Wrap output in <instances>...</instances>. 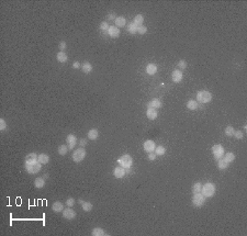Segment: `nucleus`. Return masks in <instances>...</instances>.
<instances>
[{
	"instance_id": "f257e3e1",
	"label": "nucleus",
	"mask_w": 247,
	"mask_h": 236,
	"mask_svg": "<svg viewBox=\"0 0 247 236\" xmlns=\"http://www.w3.org/2000/svg\"><path fill=\"white\" fill-rule=\"evenodd\" d=\"M201 193L204 195L205 198H211L213 197L214 193H215V185L212 183V182H206L202 186L201 189Z\"/></svg>"
},
{
	"instance_id": "f03ea898",
	"label": "nucleus",
	"mask_w": 247,
	"mask_h": 236,
	"mask_svg": "<svg viewBox=\"0 0 247 236\" xmlns=\"http://www.w3.org/2000/svg\"><path fill=\"white\" fill-rule=\"evenodd\" d=\"M212 100V95L208 90H200L197 93V101L201 103H208Z\"/></svg>"
},
{
	"instance_id": "7ed1b4c3",
	"label": "nucleus",
	"mask_w": 247,
	"mask_h": 236,
	"mask_svg": "<svg viewBox=\"0 0 247 236\" xmlns=\"http://www.w3.org/2000/svg\"><path fill=\"white\" fill-rule=\"evenodd\" d=\"M41 168H42V164L38 162L33 163V164H25V170L30 175H34L40 173Z\"/></svg>"
},
{
	"instance_id": "20e7f679",
	"label": "nucleus",
	"mask_w": 247,
	"mask_h": 236,
	"mask_svg": "<svg viewBox=\"0 0 247 236\" xmlns=\"http://www.w3.org/2000/svg\"><path fill=\"white\" fill-rule=\"evenodd\" d=\"M117 163L123 168H130L131 166L133 165V158L131 157L130 155L125 154V155H123V156H121L117 159Z\"/></svg>"
},
{
	"instance_id": "39448f33",
	"label": "nucleus",
	"mask_w": 247,
	"mask_h": 236,
	"mask_svg": "<svg viewBox=\"0 0 247 236\" xmlns=\"http://www.w3.org/2000/svg\"><path fill=\"white\" fill-rule=\"evenodd\" d=\"M86 154H87V152H86V149H85L84 147L77 148L75 152H74V154H73V160L75 163L83 162L85 159V157H86Z\"/></svg>"
},
{
	"instance_id": "423d86ee",
	"label": "nucleus",
	"mask_w": 247,
	"mask_h": 236,
	"mask_svg": "<svg viewBox=\"0 0 247 236\" xmlns=\"http://www.w3.org/2000/svg\"><path fill=\"white\" fill-rule=\"evenodd\" d=\"M205 198L204 195H202L201 192L199 193H193L192 195V204L196 207H201L203 204L205 203Z\"/></svg>"
},
{
	"instance_id": "0eeeda50",
	"label": "nucleus",
	"mask_w": 247,
	"mask_h": 236,
	"mask_svg": "<svg viewBox=\"0 0 247 236\" xmlns=\"http://www.w3.org/2000/svg\"><path fill=\"white\" fill-rule=\"evenodd\" d=\"M212 154H213V157L218 160V159H220V158H222L223 156H224V147H223L222 145H220V144H216V145H214L213 147H212Z\"/></svg>"
},
{
	"instance_id": "6e6552de",
	"label": "nucleus",
	"mask_w": 247,
	"mask_h": 236,
	"mask_svg": "<svg viewBox=\"0 0 247 236\" xmlns=\"http://www.w3.org/2000/svg\"><path fill=\"white\" fill-rule=\"evenodd\" d=\"M143 148L146 153H153L156 148V144L154 141H151V140H147V141L144 142L143 144Z\"/></svg>"
},
{
	"instance_id": "1a4fd4ad",
	"label": "nucleus",
	"mask_w": 247,
	"mask_h": 236,
	"mask_svg": "<svg viewBox=\"0 0 247 236\" xmlns=\"http://www.w3.org/2000/svg\"><path fill=\"white\" fill-rule=\"evenodd\" d=\"M77 142H78V140H77V136L75 134H68L67 137H66V143H67L68 149L74 148L76 144H77Z\"/></svg>"
},
{
	"instance_id": "9d476101",
	"label": "nucleus",
	"mask_w": 247,
	"mask_h": 236,
	"mask_svg": "<svg viewBox=\"0 0 247 236\" xmlns=\"http://www.w3.org/2000/svg\"><path fill=\"white\" fill-rule=\"evenodd\" d=\"M182 78H184V74H182V71H179V69H175V71L172 73V80L174 81V83H180L181 80H182Z\"/></svg>"
},
{
	"instance_id": "9b49d317",
	"label": "nucleus",
	"mask_w": 247,
	"mask_h": 236,
	"mask_svg": "<svg viewBox=\"0 0 247 236\" xmlns=\"http://www.w3.org/2000/svg\"><path fill=\"white\" fill-rule=\"evenodd\" d=\"M63 217L66 220H74L76 217V212L71 209V207H67L63 210Z\"/></svg>"
},
{
	"instance_id": "f8f14e48",
	"label": "nucleus",
	"mask_w": 247,
	"mask_h": 236,
	"mask_svg": "<svg viewBox=\"0 0 247 236\" xmlns=\"http://www.w3.org/2000/svg\"><path fill=\"white\" fill-rule=\"evenodd\" d=\"M126 171H125V168H123V167H115L114 169H113V176L115 177V178L117 179H121L123 178L124 176H125Z\"/></svg>"
},
{
	"instance_id": "ddd939ff",
	"label": "nucleus",
	"mask_w": 247,
	"mask_h": 236,
	"mask_svg": "<svg viewBox=\"0 0 247 236\" xmlns=\"http://www.w3.org/2000/svg\"><path fill=\"white\" fill-rule=\"evenodd\" d=\"M108 32V34H109L110 36L113 37V39H117V37L120 36V29L117 28V26H115V25H111V26H109V30L107 31Z\"/></svg>"
},
{
	"instance_id": "4468645a",
	"label": "nucleus",
	"mask_w": 247,
	"mask_h": 236,
	"mask_svg": "<svg viewBox=\"0 0 247 236\" xmlns=\"http://www.w3.org/2000/svg\"><path fill=\"white\" fill-rule=\"evenodd\" d=\"M146 116L149 119V120H155L156 118L158 116V112H157V110L154 108H151V107H148L146 110Z\"/></svg>"
},
{
	"instance_id": "2eb2a0df",
	"label": "nucleus",
	"mask_w": 247,
	"mask_h": 236,
	"mask_svg": "<svg viewBox=\"0 0 247 236\" xmlns=\"http://www.w3.org/2000/svg\"><path fill=\"white\" fill-rule=\"evenodd\" d=\"M157 71H158V67H157V65L156 64H153V63H149V64H147L146 66V73L148 75H155L156 73H157Z\"/></svg>"
},
{
	"instance_id": "dca6fc26",
	"label": "nucleus",
	"mask_w": 247,
	"mask_h": 236,
	"mask_svg": "<svg viewBox=\"0 0 247 236\" xmlns=\"http://www.w3.org/2000/svg\"><path fill=\"white\" fill-rule=\"evenodd\" d=\"M87 136H88V138L90 141H96L97 138L99 137V131L96 130V128H91L87 133Z\"/></svg>"
},
{
	"instance_id": "f3484780",
	"label": "nucleus",
	"mask_w": 247,
	"mask_h": 236,
	"mask_svg": "<svg viewBox=\"0 0 247 236\" xmlns=\"http://www.w3.org/2000/svg\"><path fill=\"white\" fill-rule=\"evenodd\" d=\"M38 155L35 153H30L28 154V156L25 157V164H33V163L38 162Z\"/></svg>"
},
{
	"instance_id": "a211bd4d",
	"label": "nucleus",
	"mask_w": 247,
	"mask_h": 236,
	"mask_svg": "<svg viewBox=\"0 0 247 236\" xmlns=\"http://www.w3.org/2000/svg\"><path fill=\"white\" fill-rule=\"evenodd\" d=\"M52 210H53L55 213L63 212V210H64L63 203L59 202V201H56V202H54V203H53V205H52Z\"/></svg>"
},
{
	"instance_id": "6ab92c4d",
	"label": "nucleus",
	"mask_w": 247,
	"mask_h": 236,
	"mask_svg": "<svg viewBox=\"0 0 247 236\" xmlns=\"http://www.w3.org/2000/svg\"><path fill=\"white\" fill-rule=\"evenodd\" d=\"M38 162L41 163L42 165H46L50 163V156L47 154H40L38 157Z\"/></svg>"
},
{
	"instance_id": "aec40b11",
	"label": "nucleus",
	"mask_w": 247,
	"mask_h": 236,
	"mask_svg": "<svg viewBox=\"0 0 247 236\" xmlns=\"http://www.w3.org/2000/svg\"><path fill=\"white\" fill-rule=\"evenodd\" d=\"M79 204H81V207H83V210L85 212H89L92 210V204L90 202H87V201L79 199Z\"/></svg>"
},
{
	"instance_id": "412c9836",
	"label": "nucleus",
	"mask_w": 247,
	"mask_h": 236,
	"mask_svg": "<svg viewBox=\"0 0 247 236\" xmlns=\"http://www.w3.org/2000/svg\"><path fill=\"white\" fill-rule=\"evenodd\" d=\"M148 107H151V108H154V109L162 108V101H160L159 99H157V98H154V99H152L151 101H149V104H148Z\"/></svg>"
},
{
	"instance_id": "4be33fe9",
	"label": "nucleus",
	"mask_w": 247,
	"mask_h": 236,
	"mask_svg": "<svg viewBox=\"0 0 247 236\" xmlns=\"http://www.w3.org/2000/svg\"><path fill=\"white\" fill-rule=\"evenodd\" d=\"M56 59H57V62H59V63H66L68 59V56L65 52H58V53L56 54Z\"/></svg>"
},
{
	"instance_id": "5701e85b",
	"label": "nucleus",
	"mask_w": 247,
	"mask_h": 236,
	"mask_svg": "<svg viewBox=\"0 0 247 236\" xmlns=\"http://www.w3.org/2000/svg\"><path fill=\"white\" fill-rule=\"evenodd\" d=\"M34 186H35V188H38V189H42L43 187L45 186V179L43 178V177L36 178L34 180Z\"/></svg>"
},
{
	"instance_id": "b1692460",
	"label": "nucleus",
	"mask_w": 247,
	"mask_h": 236,
	"mask_svg": "<svg viewBox=\"0 0 247 236\" xmlns=\"http://www.w3.org/2000/svg\"><path fill=\"white\" fill-rule=\"evenodd\" d=\"M91 235L92 236H105L107 233L105 232V230L101 227H95L91 231Z\"/></svg>"
},
{
	"instance_id": "393cba45",
	"label": "nucleus",
	"mask_w": 247,
	"mask_h": 236,
	"mask_svg": "<svg viewBox=\"0 0 247 236\" xmlns=\"http://www.w3.org/2000/svg\"><path fill=\"white\" fill-rule=\"evenodd\" d=\"M81 71H84L85 74H89V73H91V71H92V65L90 64V63H88V62H86V63H84V64H81Z\"/></svg>"
},
{
	"instance_id": "a878e982",
	"label": "nucleus",
	"mask_w": 247,
	"mask_h": 236,
	"mask_svg": "<svg viewBox=\"0 0 247 236\" xmlns=\"http://www.w3.org/2000/svg\"><path fill=\"white\" fill-rule=\"evenodd\" d=\"M228 167V163L226 162L224 158H220V159H218V168L220 170H223V169H226Z\"/></svg>"
},
{
	"instance_id": "bb28decb",
	"label": "nucleus",
	"mask_w": 247,
	"mask_h": 236,
	"mask_svg": "<svg viewBox=\"0 0 247 236\" xmlns=\"http://www.w3.org/2000/svg\"><path fill=\"white\" fill-rule=\"evenodd\" d=\"M187 108L189 109V110H197L198 108V101L194 99H190L188 100V102H187Z\"/></svg>"
},
{
	"instance_id": "cd10ccee",
	"label": "nucleus",
	"mask_w": 247,
	"mask_h": 236,
	"mask_svg": "<svg viewBox=\"0 0 247 236\" xmlns=\"http://www.w3.org/2000/svg\"><path fill=\"white\" fill-rule=\"evenodd\" d=\"M115 26H117V28H122V26H124V25L126 24V19L124 17H117V19H115Z\"/></svg>"
},
{
	"instance_id": "c85d7f7f",
	"label": "nucleus",
	"mask_w": 247,
	"mask_h": 236,
	"mask_svg": "<svg viewBox=\"0 0 247 236\" xmlns=\"http://www.w3.org/2000/svg\"><path fill=\"white\" fill-rule=\"evenodd\" d=\"M143 22H144V17H143L142 14L135 16L134 20H133V23H134L136 26H141V25H143Z\"/></svg>"
},
{
	"instance_id": "c756f323",
	"label": "nucleus",
	"mask_w": 247,
	"mask_h": 236,
	"mask_svg": "<svg viewBox=\"0 0 247 236\" xmlns=\"http://www.w3.org/2000/svg\"><path fill=\"white\" fill-rule=\"evenodd\" d=\"M223 158H224L226 162L230 164V163H233L235 160V155H234V153H232V152H228V153L224 154Z\"/></svg>"
},
{
	"instance_id": "7c9ffc66",
	"label": "nucleus",
	"mask_w": 247,
	"mask_h": 236,
	"mask_svg": "<svg viewBox=\"0 0 247 236\" xmlns=\"http://www.w3.org/2000/svg\"><path fill=\"white\" fill-rule=\"evenodd\" d=\"M201 189H202L201 182H196V183H193L192 185L191 191H192V193H199V192H201Z\"/></svg>"
},
{
	"instance_id": "2f4dec72",
	"label": "nucleus",
	"mask_w": 247,
	"mask_h": 236,
	"mask_svg": "<svg viewBox=\"0 0 247 236\" xmlns=\"http://www.w3.org/2000/svg\"><path fill=\"white\" fill-rule=\"evenodd\" d=\"M127 31H129L130 34H136L137 33V26L133 22H131L130 24L127 25Z\"/></svg>"
},
{
	"instance_id": "473e14b6",
	"label": "nucleus",
	"mask_w": 247,
	"mask_h": 236,
	"mask_svg": "<svg viewBox=\"0 0 247 236\" xmlns=\"http://www.w3.org/2000/svg\"><path fill=\"white\" fill-rule=\"evenodd\" d=\"M57 152H58L59 155H62V156H65V155L67 154V152H68V146H66V145H59L58 148H57Z\"/></svg>"
},
{
	"instance_id": "72a5a7b5",
	"label": "nucleus",
	"mask_w": 247,
	"mask_h": 236,
	"mask_svg": "<svg viewBox=\"0 0 247 236\" xmlns=\"http://www.w3.org/2000/svg\"><path fill=\"white\" fill-rule=\"evenodd\" d=\"M155 154L157 156H164L166 154V148L164 146H157L155 148Z\"/></svg>"
},
{
	"instance_id": "f704fd0d",
	"label": "nucleus",
	"mask_w": 247,
	"mask_h": 236,
	"mask_svg": "<svg viewBox=\"0 0 247 236\" xmlns=\"http://www.w3.org/2000/svg\"><path fill=\"white\" fill-rule=\"evenodd\" d=\"M234 132H235L234 128H233V126H231V125H228V126H226V128H225V131H224V133H225V135H226V136H228V137H232V136H233V135H234Z\"/></svg>"
},
{
	"instance_id": "c9c22d12",
	"label": "nucleus",
	"mask_w": 247,
	"mask_h": 236,
	"mask_svg": "<svg viewBox=\"0 0 247 236\" xmlns=\"http://www.w3.org/2000/svg\"><path fill=\"white\" fill-rule=\"evenodd\" d=\"M187 62L184 61V59H180L179 62H178V64H177V67L179 68V71H182V69H186L187 68Z\"/></svg>"
},
{
	"instance_id": "e433bc0d",
	"label": "nucleus",
	"mask_w": 247,
	"mask_h": 236,
	"mask_svg": "<svg viewBox=\"0 0 247 236\" xmlns=\"http://www.w3.org/2000/svg\"><path fill=\"white\" fill-rule=\"evenodd\" d=\"M147 32V28L145 25H141V26H137V33L141 34V35H144L146 34Z\"/></svg>"
},
{
	"instance_id": "4c0bfd02",
	"label": "nucleus",
	"mask_w": 247,
	"mask_h": 236,
	"mask_svg": "<svg viewBox=\"0 0 247 236\" xmlns=\"http://www.w3.org/2000/svg\"><path fill=\"white\" fill-rule=\"evenodd\" d=\"M109 26L110 25L108 24V22H101L100 25H99V29L101 30V31H108L109 30Z\"/></svg>"
},
{
	"instance_id": "58836bf2",
	"label": "nucleus",
	"mask_w": 247,
	"mask_h": 236,
	"mask_svg": "<svg viewBox=\"0 0 247 236\" xmlns=\"http://www.w3.org/2000/svg\"><path fill=\"white\" fill-rule=\"evenodd\" d=\"M66 47H67V43L65 41H62L59 43V45H58L59 52H64V51L66 50Z\"/></svg>"
},
{
	"instance_id": "ea45409f",
	"label": "nucleus",
	"mask_w": 247,
	"mask_h": 236,
	"mask_svg": "<svg viewBox=\"0 0 247 236\" xmlns=\"http://www.w3.org/2000/svg\"><path fill=\"white\" fill-rule=\"evenodd\" d=\"M233 136H235L237 140H242L244 137V134H243V132L242 131H235L234 132V135Z\"/></svg>"
},
{
	"instance_id": "a19ab883",
	"label": "nucleus",
	"mask_w": 247,
	"mask_h": 236,
	"mask_svg": "<svg viewBox=\"0 0 247 236\" xmlns=\"http://www.w3.org/2000/svg\"><path fill=\"white\" fill-rule=\"evenodd\" d=\"M7 128V122L4 119H0V131H4Z\"/></svg>"
},
{
	"instance_id": "79ce46f5",
	"label": "nucleus",
	"mask_w": 247,
	"mask_h": 236,
	"mask_svg": "<svg viewBox=\"0 0 247 236\" xmlns=\"http://www.w3.org/2000/svg\"><path fill=\"white\" fill-rule=\"evenodd\" d=\"M74 204H75V199L74 198H68L67 200H66V205L67 207H74Z\"/></svg>"
},
{
	"instance_id": "37998d69",
	"label": "nucleus",
	"mask_w": 247,
	"mask_h": 236,
	"mask_svg": "<svg viewBox=\"0 0 247 236\" xmlns=\"http://www.w3.org/2000/svg\"><path fill=\"white\" fill-rule=\"evenodd\" d=\"M156 157H157V155L154 153H148V155H147V158H148L149 160H155Z\"/></svg>"
},
{
	"instance_id": "c03bdc74",
	"label": "nucleus",
	"mask_w": 247,
	"mask_h": 236,
	"mask_svg": "<svg viewBox=\"0 0 247 236\" xmlns=\"http://www.w3.org/2000/svg\"><path fill=\"white\" fill-rule=\"evenodd\" d=\"M107 19H108L109 21H115V19H117V17H115V13H110V14H108Z\"/></svg>"
},
{
	"instance_id": "a18cd8bd",
	"label": "nucleus",
	"mask_w": 247,
	"mask_h": 236,
	"mask_svg": "<svg viewBox=\"0 0 247 236\" xmlns=\"http://www.w3.org/2000/svg\"><path fill=\"white\" fill-rule=\"evenodd\" d=\"M79 145L80 147H85V146L87 145V138H81L79 141Z\"/></svg>"
},
{
	"instance_id": "49530a36",
	"label": "nucleus",
	"mask_w": 247,
	"mask_h": 236,
	"mask_svg": "<svg viewBox=\"0 0 247 236\" xmlns=\"http://www.w3.org/2000/svg\"><path fill=\"white\" fill-rule=\"evenodd\" d=\"M73 68H74V69H79L80 67H81V65H80V63L79 62H74L73 63Z\"/></svg>"
}]
</instances>
